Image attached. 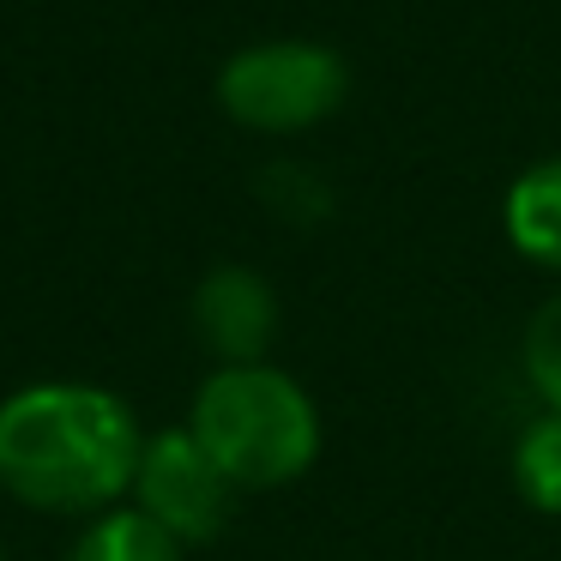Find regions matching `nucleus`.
Wrapping results in <instances>:
<instances>
[{
	"mask_svg": "<svg viewBox=\"0 0 561 561\" xmlns=\"http://www.w3.org/2000/svg\"><path fill=\"white\" fill-rule=\"evenodd\" d=\"M127 507H139L158 531H170L182 549H194V543H211V537L230 525L236 483L211 465V453L199 447V440L187 435V423H182V428L146 435Z\"/></svg>",
	"mask_w": 561,
	"mask_h": 561,
	"instance_id": "4",
	"label": "nucleus"
},
{
	"mask_svg": "<svg viewBox=\"0 0 561 561\" xmlns=\"http://www.w3.org/2000/svg\"><path fill=\"white\" fill-rule=\"evenodd\" d=\"M67 561H182V543L122 501V507L79 525V537L67 543Z\"/></svg>",
	"mask_w": 561,
	"mask_h": 561,
	"instance_id": "7",
	"label": "nucleus"
},
{
	"mask_svg": "<svg viewBox=\"0 0 561 561\" xmlns=\"http://www.w3.org/2000/svg\"><path fill=\"white\" fill-rule=\"evenodd\" d=\"M501 230L519 260L561 272V158H537L531 170L513 175L501 199Z\"/></svg>",
	"mask_w": 561,
	"mask_h": 561,
	"instance_id": "6",
	"label": "nucleus"
},
{
	"mask_svg": "<svg viewBox=\"0 0 561 561\" xmlns=\"http://www.w3.org/2000/svg\"><path fill=\"white\" fill-rule=\"evenodd\" d=\"M139 453L134 404L98 380H31L0 399V489L19 507L98 519L134 495Z\"/></svg>",
	"mask_w": 561,
	"mask_h": 561,
	"instance_id": "1",
	"label": "nucleus"
},
{
	"mask_svg": "<svg viewBox=\"0 0 561 561\" xmlns=\"http://www.w3.org/2000/svg\"><path fill=\"white\" fill-rule=\"evenodd\" d=\"M519 363H525V387L537 392V404H543V411H561V290L543 296L537 314L525 320Z\"/></svg>",
	"mask_w": 561,
	"mask_h": 561,
	"instance_id": "9",
	"label": "nucleus"
},
{
	"mask_svg": "<svg viewBox=\"0 0 561 561\" xmlns=\"http://www.w3.org/2000/svg\"><path fill=\"white\" fill-rule=\"evenodd\" d=\"M187 435L211 453L236 495L284 489L320 459V404L278 363H218L194 387Z\"/></svg>",
	"mask_w": 561,
	"mask_h": 561,
	"instance_id": "2",
	"label": "nucleus"
},
{
	"mask_svg": "<svg viewBox=\"0 0 561 561\" xmlns=\"http://www.w3.org/2000/svg\"><path fill=\"white\" fill-rule=\"evenodd\" d=\"M0 561H7V549H0Z\"/></svg>",
	"mask_w": 561,
	"mask_h": 561,
	"instance_id": "11",
	"label": "nucleus"
},
{
	"mask_svg": "<svg viewBox=\"0 0 561 561\" xmlns=\"http://www.w3.org/2000/svg\"><path fill=\"white\" fill-rule=\"evenodd\" d=\"M513 489L525 507L561 513V411H537L513 440Z\"/></svg>",
	"mask_w": 561,
	"mask_h": 561,
	"instance_id": "8",
	"label": "nucleus"
},
{
	"mask_svg": "<svg viewBox=\"0 0 561 561\" xmlns=\"http://www.w3.org/2000/svg\"><path fill=\"white\" fill-rule=\"evenodd\" d=\"M194 339L206 344L211 363H266L272 339H278V290L266 284V272L224 260L194 284Z\"/></svg>",
	"mask_w": 561,
	"mask_h": 561,
	"instance_id": "5",
	"label": "nucleus"
},
{
	"mask_svg": "<svg viewBox=\"0 0 561 561\" xmlns=\"http://www.w3.org/2000/svg\"><path fill=\"white\" fill-rule=\"evenodd\" d=\"M351 98V67L339 49L308 37H266L248 43L224 61L218 103L236 127L266 139H290L308 127L332 122Z\"/></svg>",
	"mask_w": 561,
	"mask_h": 561,
	"instance_id": "3",
	"label": "nucleus"
},
{
	"mask_svg": "<svg viewBox=\"0 0 561 561\" xmlns=\"http://www.w3.org/2000/svg\"><path fill=\"white\" fill-rule=\"evenodd\" d=\"M260 187H266V206L272 211H284V218H296V224H314V218H327V182H320L308 163H272L266 175H260Z\"/></svg>",
	"mask_w": 561,
	"mask_h": 561,
	"instance_id": "10",
	"label": "nucleus"
}]
</instances>
